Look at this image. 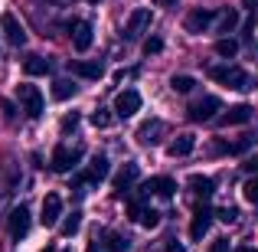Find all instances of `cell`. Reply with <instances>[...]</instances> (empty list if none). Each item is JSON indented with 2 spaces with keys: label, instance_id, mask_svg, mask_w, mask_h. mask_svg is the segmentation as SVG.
I'll return each mask as SVG.
<instances>
[{
  "label": "cell",
  "instance_id": "1",
  "mask_svg": "<svg viewBox=\"0 0 258 252\" xmlns=\"http://www.w3.org/2000/svg\"><path fill=\"white\" fill-rule=\"evenodd\" d=\"M209 79H216V82L226 85V88H235V92H245V88H252L248 72L239 69V66H213V69H209Z\"/></svg>",
  "mask_w": 258,
  "mask_h": 252
},
{
  "label": "cell",
  "instance_id": "29",
  "mask_svg": "<svg viewBox=\"0 0 258 252\" xmlns=\"http://www.w3.org/2000/svg\"><path fill=\"white\" fill-rule=\"evenodd\" d=\"M235 26H239V13H235V10H226V13L219 17V30H222V33H232Z\"/></svg>",
  "mask_w": 258,
  "mask_h": 252
},
{
  "label": "cell",
  "instance_id": "19",
  "mask_svg": "<svg viewBox=\"0 0 258 252\" xmlns=\"http://www.w3.org/2000/svg\"><path fill=\"white\" fill-rule=\"evenodd\" d=\"M105 177H108V158H95L88 164V170L79 177V183H101Z\"/></svg>",
  "mask_w": 258,
  "mask_h": 252
},
{
  "label": "cell",
  "instance_id": "30",
  "mask_svg": "<svg viewBox=\"0 0 258 252\" xmlns=\"http://www.w3.org/2000/svg\"><path fill=\"white\" fill-rule=\"evenodd\" d=\"M92 125L95 128H108L111 125V115H108L105 108H98V112H92Z\"/></svg>",
  "mask_w": 258,
  "mask_h": 252
},
{
  "label": "cell",
  "instance_id": "18",
  "mask_svg": "<svg viewBox=\"0 0 258 252\" xmlns=\"http://www.w3.org/2000/svg\"><path fill=\"white\" fill-rule=\"evenodd\" d=\"M69 72L82 79H101V63H85V59H69Z\"/></svg>",
  "mask_w": 258,
  "mask_h": 252
},
{
  "label": "cell",
  "instance_id": "42",
  "mask_svg": "<svg viewBox=\"0 0 258 252\" xmlns=\"http://www.w3.org/2000/svg\"><path fill=\"white\" fill-rule=\"evenodd\" d=\"M66 252H69V249H66Z\"/></svg>",
  "mask_w": 258,
  "mask_h": 252
},
{
  "label": "cell",
  "instance_id": "41",
  "mask_svg": "<svg viewBox=\"0 0 258 252\" xmlns=\"http://www.w3.org/2000/svg\"><path fill=\"white\" fill-rule=\"evenodd\" d=\"M43 252H56V249H52V246H46V249H43Z\"/></svg>",
  "mask_w": 258,
  "mask_h": 252
},
{
  "label": "cell",
  "instance_id": "8",
  "mask_svg": "<svg viewBox=\"0 0 258 252\" xmlns=\"http://www.w3.org/2000/svg\"><path fill=\"white\" fill-rule=\"evenodd\" d=\"M59 216H62V196L46 193L43 196V210H39V223H43V226H56Z\"/></svg>",
  "mask_w": 258,
  "mask_h": 252
},
{
  "label": "cell",
  "instance_id": "12",
  "mask_svg": "<svg viewBox=\"0 0 258 252\" xmlns=\"http://www.w3.org/2000/svg\"><path fill=\"white\" fill-rule=\"evenodd\" d=\"M138 177H141V167L134 164V161H127V164L118 170V177H114V193H118V196H124L127 190L134 187V180H138Z\"/></svg>",
  "mask_w": 258,
  "mask_h": 252
},
{
  "label": "cell",
  "instance_id": "4",
  "mask_svg": "<svg viewBox=\"0 0 258 252\" xmlns=\"http://www.w3.org/2000/svg\"><path fill=\"white\" fill-rule=\"evenodd\" d=\"M219 108H222L219 98H216V95H206V98H196L193 105L186 108V118L189 121H209L216 112H219Z\"/></svg>",
  "mask_w": 258,
  "mask_h": 252
},
{
  "label": "cell",
  "instance_id": "7",
  "mask_svg": "<svg viewBox=\"0 0 258 252\" xmlns=\"http://www.w3.org/2000/svg\"><path fill=\"white\" fill-rule=\"evenodd\" d=\"M7 229H10L13 239H23V236L30 233V210H26L23 203L10 210V216H7Z\"/></svg>",
  "mask_w": 258,
  "mask_h": 252
},
{
  "label": "cell",
  "instance_id": "26",
  "mask_svg": "<svg viewBox=\"0 0 258 252\" xmlns=\"http://www.w3.org/2000/svg\"><path fill=\"white\" fill-rule=\"evenodd\" d=\"M170 88H173V92H180V95H186V92H193V88H196V79L193 76H173L170 79Z\"/></svg>",
  "mask_w": 258,
  "mask_h": 252
},
{
  "label": "cell",
  "instance_id": "24",
  "mask_svg": "<svg viewBox=\"0 0 258 252\" xmlns=\"http://www.w3.org/2000/svg\"><path fill=\"white\" fill-rule=\"evenodd\" d=\"M79 226H82V213H72V216H66L62 220V226H59V233L69 239V236H76L79 233Z\"/></svg>",
  "mask_w": 258,
  "mask_h": 252
},
{
  "label": "cell",
  "instance_id": "28",
  "mask_svg": "<svg viewBox=\"0 0 258 252\" xmlns=\"http://www.w3.org/2000/svg\"><path fill=\"white\" fill-rule=\"evenodd\" d=\"M138 223L144 229H154L160 223V213H157V210H141V213H138Z\"/></svg>",
  "mask_w": 258,
  "mask_h": 252
},
{
  "label": "cell",
  "instance_id": "13",
  "mask_svg": "<svg viewBox=\"0 0 258 252\" xmlns=\"http://www.w3.org/2000/svg\"><path fill=\"white\" fill-rule=\"evenodd\" d=\"M209 223H213V210H209V207H196L193 210V223H189V236L200 242L203 236L209 233Z\"/></svg>",
  "mask_w": 258,
  "mask_h": 252
},
{
  "label": "cell",
  "instance_id": "15",
  "mask_svg": "<svg viewBox=\"0 0 258 252\" xmlns=\"http://www.w3.org/2000/svg\"><path fill=\"white\" fill-rule=\"evenodd\" d=\"M72 46H76L79 53H85L88 46H92V23H88V20L72 23Z\"/></svg>",
  "mask_w": 258,
  "mask_h": 252
},
{
  "label": "cell",
  "instance_id": "27",
  "mask_svg": "<svg viewBox=\"0 0 258 252\" xmlns=\"http://www.w3.org/2000/svg\"><path fill=\"white\" fill-rule=\"evenodd\" d=\"M242 196H245V203H252V207H258V174L245 180V187H242Z\"/></svg>",
  "mask_w": 258,
  "mask_h": 252
},
{
  "label": "cell",
  "instance_id": "3",
  "mask_svg": "<svg viewBox=\"0 0 258 252\" xmlns=\"http://www.w3.org/2000/svg\"><path fill=\"white\" fill-rule=\"evenodd\" d=\"M17 98L23 102V112L30 115V118H39L43 115V92H39L36 85H17Z\"/></svg>",
  "mask_w": 258,
  "mask_h": 252
},
{
  "label": "cell",
  "instance_id": "10",
  "mask_svg": "<svg viewBox=\"0 0 258 252\" xmlns=\"http://www.w3.org/2000/svg\"><path fill=\"white\" fill-rule=\"evenodd\" d=\"M141 193H154V196H160V200H170L176 193V180L173 177H151V180L141 187Z\"/></svg>",
  "mask_w": 258,
  "mask_h": 252
},
{
  "label": "cell",
  "instance_id": "17",
  "mask_svg": "<svg viewBox=\"0 0 258 252\" xmlns=\"http://www.w3.org/2000/svg\"><path fill=\"white\" fill-rule=\"evenodd\" d=\"M245 121H252V105H235V108H229V112L219 118V125L222 128H232V125H245Z\"/></svg>",
  "mask_w": 258,
  "mask_h": 252
},
{
  "label": "cell",
  "instance_id": "36",
  "mask_svg": "<svg viewBox=\"0 0 258 252\" xmlns=\"http://www.w3.org/2000/svg\"><path fill=\"white\" fill-rule=\"evenodd\" d=\"M0 108H4V115H7V121H13V115H17V112H13V105H10V102H0Z\"/></svg>",
  "mask_w": 258,
  "mask_h": 252
},
{
  "label": "cell",
  "instance_id": "32",
  "mask_svg": "<svg viewBox=\"0 0 258 252\" xmlns=\"http://www.w3.org/2000/svg\"><path fill=\"white\" fill-rule=\"evenodd\" d=\"M160 49H164V39H157V36L144 39V53H147V56H154V53H160Z\"/></svg>",
  "mask_w": 258,
  "mask_h": 252
},
{
  "label": "cell",
  "instance_id": "39",
  "mask_svg": "<svg viewBox=\"0 0 258 252\" xmlns=\"http://www.w3.org/2000/svg\"><path fill=\"white\" fill-rule=\"evenodd\" d=\"M88 252H101V246H98V242H92V246H88Z\"/></svg>",
  "mask_w": 258,
  "mask_h": 252
},
{
  "label": "cell",
  "instance_id": "6",
  "mask_svg": "<svg viewBox=\"0 0 258 252\" xmlns=\"http://www.w3.org/2000/svg\"><path fill=\"white\" fill-rule=\"evenodd\" d=\"M213 20H216V13L209 10V7H196V10L186 13V20H183V30H186V33H206Z\"/></svg>",
  "mask_w": 258,
  "mask_h": 252
},
{
  "label": "cell",
  "instance_id": "25",
  "mask_svg": "<svg viewBox=\"0 0 258 252\" xmlns=\"http://www.w3.org/2000/svg\"><path fill=\"white\" fill-rule=\"evenodd\" d=\"M235 53H239V43L235 39H229V36H222L219 43H216V56H222V59H232Z\"/></svg>",
  "mask_w": 258,
  "mask_h": 252
},
{
  "label": "cell",
  "instance_id": "20",
  "mask_svg": "<svg viewBox=\"0 0 258 252\" xmlns=\"http://www.w3.org/2000/svg\"><path fill=\"white\" fill-rule=\"evenodd\" d=\"M49 69H52V63L46 56H39V53H33V56L23 59V72L26 76H49Z\"/></svg>",
  "mask_w": 258,
  "mask_h": 252
},
{
  "label": "cell",
  "instance_id": "11",
  "mask_svg": "<svg viewBox=\"0 0 258 252\" xmlns=\"http://www.w3.org/2000/svg\"><path fill=\"white\" fill-rule=\"evenodd\" d=\"M144 26H151V10L147 7H138V10L127 17V26H124V39H138L144 33Z\"/></svg>",
  "mask_w": 258,
  "mask_h": 252
},
{
  "label": "cell",
  "instance_id": "22",
  "mask_svg": "<svg viewBox=\"0 0 258 252\" xmlns=\"http://www.w3.org/2000/svg\"><path fill=\"white\" fill-rule=\"evenodd\" d=\"M160 131H164V125H160V121H144V125H141L138 128V141H141V144H157V134Z\"/></svg>",
  "mask_w": 258,
  "mask_h": 252
},
{
  "label": "cell",
  "instance_id": "40",
  "mask_svg": "<svg viewBox=\"0 0 258 252\" xmlns=\"http://www.w3.org/2000/svg\"><path fill=\"white\" fill-rule=\"evenodd\" d=\"M235 252H252V249H248V246H242V249H235Z\"/></svg>",
  "mask_w": 258,
  "mask_h": 252
},
{
  "label": "cell",
  "instance_id": "33",
  "mask_svg": "<svg viewBox=\"0 0 258 252\" xmlns=\"http://www.w3.org/2000/svg\"><path fill=\"white\" fill-rule=\"evenodd\" d=\"M76 125H79V115L72 112V115H66V118H62V125H59V128H62V134H69V131H76Z\"/></svg>",
  "mask_w": 258,
  "mask_h": 252
},
{
  "label": "cell",
  "instance_id": "31",
  "mask_svg": "<svg viewBox=\"0 0 258 252\" xmlns=\"http://www.w3.org/2000/svg\"><path fill=\"white\" fill-rule=\"evenodd\" d=\"M213 216H219L222 223H235V220H239V210H235V207H222V210H216Z\"/></svg>",
  "mask_w": 258,
  "mask_h": 252
},
{
  "label": "cell",
  "instance_id": "5",
  "mask_svg": "<svg viewBox=\"0 0 258 252\" xmlns=\"http://www.w3.org/2000/svg\"><path fill=\"white\" fill-rule=\"evenodd\" d=\"M141 112V95L134 88H124V92L114 95V115L118 118H131V115Z\"/></svg>",
  "mask_w": 258,
  "mask_h": 252
},
{
  "label": "cell",
  "instance_id": "2",
  "mask_svg": "<svg viewBox=\"0 0 258 252\" xmlns=\"http://www.w3.org/2000/svg\"><path fill=\"white\" fill-rule=\"evenodd\" d=\"M82 154H85L82 147H66V144H59L56 151H52V158H49V167L56 170V174H69V170L79 167Z\"/></svg>",
  "mask_w": 258,
  "mask_h": 252
},
{
  "label": "cell",
  "instance_id": "23",
  "mask_svg": "<svg viewBox=\"0 0 258 252\" xmlns=\"http://www.w3.org/2000/svg\"><path fill=\"white\" fill-rule=\"evenodd\" d=\"M76 92H79V85L72 82V79H56V82H52V98H59V102H69Z\"/></svg>",
  "mask_w": 258,
  "mask_h": 252
},
{
  "label": "cell",
  "instance_id": "9",
  "mask_svg": "<svg viewBox=\"0 0 258 252\" xmlns=\"http://www.w3.org/2000/svg\"><path fill=\"white\" fill-rule=\"evenodd\" d=\"M0 30H4V36H7L10 46H23L26 43V30L13 13H4V17H0Z\"/></svg>",
  "mask_w": 258,
  "mask_h": 252
},
{
  "label": "cell",
  "instance_id": "21",
  "mask_svg": "<svg viewBox=\"0 0 258 252\" xmlns=\"http://www.w3.org/2000/svg\"><path fill=\"white\" fill-rule=\"evenodd\" d=\"M189 190H193L200 200H209V196L216 193V180L213 177H203V174H193L189 177Z\"/></svg>",
  "mask_w": 258,
  "mask_h": 252
},
{
  "label": "cell",
  "instance_id": "35",
  "mask_svg": "<svg viewBox=\"0 0 258 252\" xmlns=\"http://www.w3.org/2000/svg\"><path fill=\"white\" fill-rule=\"evenodd\" d=\"M242 167H245L248 174H258V154H255V158H248V161H245V164H242Z\"/></svg>",
  "mask_w": 258,
  "mask_h": 252
},
{
  "label": "cell",
  "instance_id": "38",
  "mask_svg": "<svg viewBox=\"0 0 258 252\" xmlns=\"http://www.w3.org/2000/svg\"><path fill=\"white\" fill-rule=\"evenodd\" d=\"M164 252H186V249H183V246H180V242H170V246H167Z\"/></svg>",
  "mask_w": 258,
  "mask_h": 252
},
{
  "label": "cell",
  "instance_id": "16",
  "mask_svg": "<svg viewBox=\"0 0 258 252\" xmlns=\"http://www.w3.org/2000/svg\"><path fill=\"white\" fill-rule=\"evenodd\" d=\"M95 242L101 246V252H124L127 249V239L121 233H111V229H105L101 236H95Z\"/></svg>",
  "mask_w": 258,
  "mask_h": 252
},
{
  "label": "cell",
  "instance_id": "14",
  "mask_svg": "<svg viewBox=\"0 0 258 252\" xmlns=\"http://www.w3.org/2000/svg\"><path fill=\"white\" fill-rule=\"evenodd\" d=\"M193 147H196V134L186 131V134H176L170 144H167V154H170V158H186Z\"/></svg>",
  "mask_w": 258,
  "mask_h": 252
},
{
  "label": "cell",
  "instance_id": "34",
  "mask_svg": "<svg viewBox=\"0 0 258 252\" xmlns=\"http://www.w3.org/2000/svg\"><path fill=\"white\" fill-rule=\"evenodd\" d=\"M209 252H232V246H229V239H216L209 246Z\"/></svg>",
  "mask_w": 258,
  "mask_h": 252
},
{
  "label": "cell",
  "instance_id": "37",
  "mask_svg": "<svg viewBox=\"0 0 258 252\" xmlns=\"http://www.w3.org/2000/svg\"><path fill=\"white\" fill-rule=\"evenodd\" d=\"M242 7H245L248 13H255V10H258V0H242Z\"/></svg>",
  "mask_w": 258,
  "mask_h": 252
}]
</instances>
